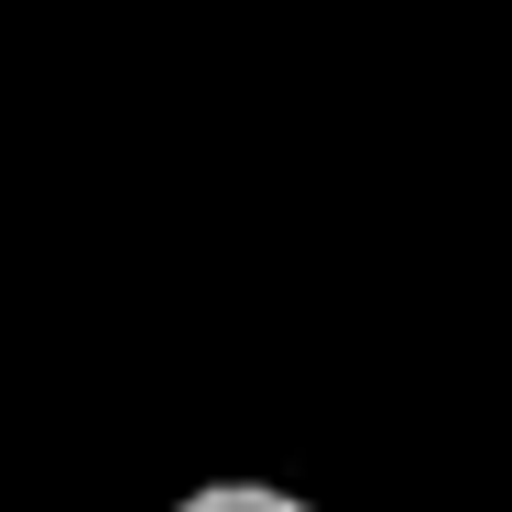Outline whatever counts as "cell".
<instances>
[{
	"instance_id": "6da1fadb",
	"label": "cell",
	"mask_w": 512,
	"mask_h": 512,
	"mask_svg": "<svg viewBox=\"0 0 512 512\" xmlns=\"http://www.w3.org/2000/svg\"><path fill=\"white\" fill-rule=\"evenodd\" d=\"M175 512H316L306 491H273V480H207V491H186Z\"/></svg>"
}]
</instances>
